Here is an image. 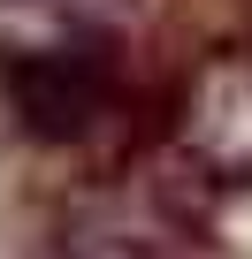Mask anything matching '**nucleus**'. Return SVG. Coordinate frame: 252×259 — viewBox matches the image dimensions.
<instances>
[{"mask_svg":"<svg viewBox=\"0 0 252 259\" xmlns=\"http://www.w3.org/2000/svg\"><path fill=\"white\" fill-rule=\"evenodd\" d=\"M8 84V107L31 138H92L107 122V99H115V69L92 54V46H39V54H16L0 69Z\"/></svg>","mask_w":252,"mask_h":259,"instance_id":"nucleus-1","label":"nucleus"},{"mask_svg":"<svg viewBox=\"0 0 252 259\" xmlns=\"http://www.w3.org/2000/svg\"><path fill=\"white\" fill-rule=\"evenodd\" d=\"M176 145L214 183H252V54H214L176 114Z\"/></svg>","mask_w":252,"mask_h":259,"instance_id":"nucleus-2","label":"nucleus"},{"mask_svg":"<svg viewBox=\"0 0 252 259\" xmlns=\"http://www.w3.org/2000/svg\"><path fill=\"white\" fill-rule=\"evenodd\" d=\"M61 259H153L146 244H130V236H84L77 251H61Z\"/></svg>","mask_w":252,"mask_h":259,"instance_id":"nucleus-3","label":"nucleus"}]
</instances>
